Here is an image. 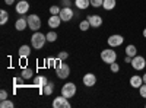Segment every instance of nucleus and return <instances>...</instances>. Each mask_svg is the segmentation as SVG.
<instances>
[{
	"mask_svg": "<svg viewBox=\"0 0 146 108\" xmlns=\"http://www.w3.org/2000/svg\"><path fill=\"white\" fill-rule=\"evenodd\" d=\"M45 42H47V37H45V35H44L42 32L35 31V32L32 34V37H31L32 48H35V50H41L42 47L45 45Z\"/></svg>",
	"mask_w": 146,
	"mask_h": 108,
	"instance_id": "obj_1",
	"label": "nucleus"
},
{
	"mask_svg": "<svg viewBox=\"0 0 146 108\" xmlns=\"http://www.w3.org/2000/svg\"><path fill=\"white\" fill-rule=\"evenodd\" d=\"M101 60L107 64H111V63L117 62V53L113 48H105L101 51Z\"/></svg>",
	"mask_w": 146,
	"mask_h": 108,
	"instance_id": "obj_2",
	"label": "nucleus"
},
{
	"mask_svg": "<svg viewBox=\"0 0 146 108\" xmlns=\"http://www.w3.org/2000/svg\"><path fill=\"white\" fill-rule=\"evenodd\" d=\"M27 21H28V28H29L31 31L35 32V31H38V29L41 28V19H40L38 15L32 13V15L27 16Z\"/></svg>",
	"mask_w": 146,
	"mask_h": 108,
	"instance_id": "obj_3",
	"label": "nucleus"
},
{
	"mask_svg": "<svg viewBox=\"0 0 146 108\" xmlns=\"http://www.w3.org/2000/svg\"><path fill=\"white\" fill-rule=\"evenodd\" d=\"M75 93H76V85L73 82H67V83H64V85L62 86V95L66 97L67 99L73 98V97H75Z\"/></svg>",
	"mask_w": 146,
	"mask_h": 108,
	"instance_id": "obj_4",
	"label": "nucleus"
},
{
	"mask_svg": "<svg viewBox=\"0 0 146 108\" xmlns=\"http://www.w3.org/2000/svg\"><path fill=\"white\" fill-rule=\"evenodd\" d=\"M56 73L58 76V79H67L70 76V66L67 63H60L57 67H56Z\"/></svg>",
	"mask_w": 146,
	"mask_h": 108,
	"instance_id": "obj_5",
	"label": "nucleus"
},
{
	"mask_svg": "<svg viewBox=\"0 0 146 108\" xmlns=\"http://www.w3.org/2000/svg\"><path fill=\"white\" fill-rule=\"evenodd\" d=\"M107 42H108V45L111 47V48H115V47L123 45V42H124V37H123V35H120V34L110 35L108 40H107Z\"/></svg>",
	"mask_w": 146,
	"mask_h": 108,
	"instance_id": "obj_6",
	"label": "nucleus"
},
{
	"mask_svg": "<svg viewBox=\"0 0 146 108\" xmlns=\"http://www.w3.org/2000/svg\"><path fill=\"white\" fill-rule=\"evenodd\" d=\"M130 64H131V67L135 69V70L139 72V70H143L146 67V60H145L143 56H139L137 54V56H135V57L131 58V63Z\"/></svg>",
	"mask_w": 146,
	"mask_h": 108,
	"instance_id": "obj_7",
	"label": "nucleus"
},
{
	"mask_svg": "<svg viewBox=\"0 0 146 108\" xmlns=\"http://www.w3.org/2000/svg\"><path fill=\"white\" fill-rule=\"evenodd\" d=\"M53 107L54 108H70V102L66 97L60 95V97H56L53 101Z\"/></svg>",
	"mask_w": 146,
	"mask_h": 108,
	"instance_id": "obj_8",
	"label": "nucleus"
},
{
	"mask_svg": "<svg viewBox=\"0 0 146 108\" xmlns=\"http://www.w3.org/2000/svg\"><path fill=\"white\" fill-rule=\"evenodd\" d=\"M58 16L62 18L63 22H69L73 19V16H75V12L72 10V7H62V10H60Z\"/></svg>",
	"mask_w": 146,
	"mask_h": 108,
	"instance_id": "obj_9",
	"label": "nucleus"
},
{
	"mask_svg": "<svg viewBox=\"0 0 146 108\" xmlns=\"http://www.w3.org/2000/svg\"><path fill=\"white\" fill-rule=\"evenodd\" d=\"M15 10L19 15L27 13V12L29 10V3L27 2V0H18V3L15 5Z\"/></svg>",
	"mask_w": 146,
	"mask_h": 108,
	"instance_id": "obj_10",
	"label": "nucleus"
},
{
	"mask_svg": "<svg viewBox=\"0 0 146 108\" xmlns=\"http://www.w3.org/2000/svg\"><path fill=\"white\" fill-rule=\"evenodd\" d=\"M47 83H48V79H47L45 76H41V75L34 76V79H32V85L36 86V88H40L41 92H42V88L47 85Z\"/></svg>",
	"mask_w": 146,
	"mask_h": 108,
	"instance_id": "obj_11",
	"label": "nucleus"
},
{
	"mask_svg": "<svg viewBox=\"0 0 146 108\" xmlns=\"http://www.w3.org/2000/svg\"><path fill=\"white\" fill-rule=\"evenodd\" d=\"M86 19L91 23V28H100L102 25V16L100 15H88Z\"/></svg>",
	"mask_w": 146,
	"mask_h": 108,
	"instance_id": "obj_12",
	"label": "nucleus"
},
{
	"mask_svg": "<svg viewBox=\"0 0 146 108\" xmlns=\"http://www.w3.org/2000/svg\"><path fill=\"white\" fill-rule=\"evenodd\" d=\"M82 82H83V85H85V86L92 88V86H95V83H96V76H95L94 73H86V75L83 76Z\"/></svg>",
	"mask_w": 146,
	"mask_h": 108,
	"instance_id": "obj_13",
	"label": "nucleus"
},
{
	"mask_svg": "<svg viewBox=\"0 0 146 108\" xmlns=\"http://www.w3.org/2000/svg\"><path fill=\"white\" fill-rule=\"evenodd\" d=\"M62 18H60L58 15H51L50 18H48V27H50L51 29H56L60 27V23H62Z\"/></svg>",
	"mask_w": 146,
	"mask_h": 108,
	"instance_id": "obj_14",
	"label": "nucleus"
},
{
	"mask_svg": "<svg viewBox=\"0 0 146 108\" xmlns=\"http://www.w3.org/2000/svg\"><path fill=\"white\" fill-rule=\"evenodd\" d=\"M142 85H143V78H142V76L133 75V76L130 78V86H131V88L137 89V88H140Z\"/></svg>",
	"mask_w": 146,
	"mask_h": 108,
	"instance_id": "obj_15",
	"label": "nucleus"
},
{
	"mask_svg": "<svg viewBox=\"0 0 146 108\" xmlns=\"http://www.w3.org/2000/svg\"><path fill=\"white\" fill-rule=\"evenodd\" d=\"M28 28V21L27 18H19L16 22H15V29L16 31H25Z\"/></svg>",
	"mask_w": 146,
	"mask_h": 108,
	"instance_id": "obj_16",
	"label": "nucleus"
},
{
	"mask_svg": "<svg viewBox=\"0 0 146 108\" xmlns=\"http://www.w3.org/2000/svg\"><path fill=\"white\" fill-rule=\"evenodd\" d=\"M18 53H19V57H21V58H27V57H29V54H31V47L27 45V44H25V45H21Z\"/></svg>",
	"mask_w": 146,
	"mask_h": 108,
	"instance_id": "obj_17",
	"label": "nucleus"
},
{
	"mask_svg": "<svg viewBox=\"0 0 146 108\" xmlns=\"http://www.w3.org/2000/svg\"><path fill=\"white\" fill-rule=\"evenodd\" d=\"M75 5L79 10H85L91 6V0H75Z\"/></svg>",
	"mask_w": 146,
	"mask_h": 108,
	"instance_id": "obj_18",
	"label": "nucleus"
},
{
	"mask_svg": "<svg viewBox=\"0 0 146 108\" xmlns=\"http://www.w3.org/2000/svg\"><path fill=\"white\" fill-rule=\"evenodd\" d=\"M21 76L23 78V79H32V76H34V70L31 69V67H23L22 69V72H21Z\"/></svg>",
	"mask_w": 146,
	"mask_h": 108,
	"instance_id": "obj_19",
	"label": "nucleus"
},
{
	"mask_svg": "<svg viewBox=\"0 0 146 108\" xmlns=\"http://www.w3.org/2000/svg\"><path fill=\"white\" fill-rule=\"evenodd\" d=\"M126 56H129V57L137 56V48H136V45H133V44L126 45Z\"/></svg>",
	"mask_w": 146,
	"mask_h": 108,
	"instance_id": "obj_20",
	"label": "nucleus"
},
{
	"mask_svg": "<svg viewBox=\"0 0 146 108\" xmlns=\"http://www.w3.org/2000/svg\"><path fill=\"white\" fill-rule=\"evenodd\" d=\"M115 5H117L115 0H104L102 7H104L105 10H113V9L115 7Z\"/></svg>",
	"mask_w": 146,
	"mask_h": 108,
	"instance_id": "obj_21",
	"label": "nucleus"
},
{
	"mask_svg": "<svg viewBox=\"0 0 146 108\" xmlns=\"http://www.w3.org/2000/svg\"><path fill=\"white\" fill-rule=\"evenodd\" d=\"M53 91H54V83H53V82H48L47 85L42 88V93H44V95H51Z\"/></svg>",
	"mask_w": 146,
	"mask_h": 108,
	"instance_id": "obj_22",
	"label": "nucleus"
},
{
	"mask_svg": "<svg viewBox=\"0 0 146 108\" xmlns=\"http://www.w3.org/2000/svg\"><path fill=\"white\" fill-rule=\"evenodd\" d=\"M7 19H9V13L5 9H2L0 10V25H5V23L7 22Z\"/></svg>",
	"mask_w": 146,
	"mask_h": 108,
	"instance_id": "obj_23",
	"label": "nucleus"
},
{
	"mask_svg": "<svg viewBox=\"0 0 146 108\" xmlns=\"http://www.w3.org/2000/svg\"><path fill=\"white\" fill-rule=\"evenodd\" d=\"M91 28V23H89V21L88 19H83V21H80V23H79V29L80 31H88Z\"/></svg>",
	"mask_w": 146,
	"mask_h": 108,
	"instance_id": "obj_24",
	"label": "nucleus"
},
{
	"mask_svg": "<svg viewBox=\"0 0 146 108\" xmlns=\"http://www.w3.org/2000/svg\"><path fill=\"white\" fill-rule=\"evenodd\" d=\"M45 37H47V41H48V42H56V40H57V32H56V31H50V32L45 34Z\"/></svg>",
	"mask_w": 146,
	"mask_h": 108,
	"instance_id": "obj_25",
	"label": "nucleus"
},
{
	"mask_svg": "<svg viewBox=\"0 0 146 108\" xmlns=\"http://www.w3.org/2000/svg\"><path fill=\"white\" fill-rule=\"evenodd\" d=\"M0 107H2V108H13L15 104L12 102L10 99H3L2 102H0Z\"/></svg>",
	"mask_w": 146,
	"mask_h": 108,
	"instance_id": "obj_26",
	"label": "nucleus"
},
{
	"mask_svg": "<svg viewBox=\"0 0 146 108\" xmlns=\"http://www.w3.org/2000/svg\"><path fill=\"white\" fill-rule=\"evenodd\" d=\"M60 10H62V7L57 6V5H54V6L50 7V13H51V15H58V13H60Z\"/></svg>",
	"mask_w": 146,
	"mask_h": 108,
	"instance_id": "obj_27",
	"label": "nucleus"
},
{
	"mask_svg": "<svg viewBox=\"0 0 146 108\" xmlns=\"http://www.w3.org/2000/svg\"><path fill=\"white\" fill-rule=\"evenodd\" d=\"M104 3V0H91V6L92 7H101Z\"/></svg>",
	"mask_w": 146,
	"mask_h": 108,
	"instance_id": "obj_28",
	"label": "nucleus"
},
{
	"mask_svg": "<svg viewBox=\"0 0 146 108\" xmlns=\"http://www.w3.org/2000/svg\"><path fill=\"white\" fill-rule=\"evenodd\" d=\"M110 70H111L113 72V73H117V72L120 70V66H118V63H111V64H110Z\"/></svg>",
	"mask_w": 146,
	"mask_h": 108,
	"instance_id": "obj_29",
	"label": "nucleus"
},
{
	"mask_svg": "<svg viewBox=\"0 0 146 108\" xmlns=\"http://www.w3.org/2000/svg\"><path fill=\"white\" fill-rule=\"evenodd\" d=\"M69 57V53L67 51H60L58 53V56H57V58H60V60H62V62H64V60Z\"/></svg>",
	"mask_w": 146,
	"mask_h": 108,
	"instance_id": "obj_30",
	"label": "nucleus"
},
{
	"mask_svg": "<svg viewBox=\"0 0 146 108\" xmlns=\"http://www.w3.org/2000/svg\"><path fill=\"white\" fill-rule=\"evenodd\" d=\"M139 93L142 98H146V83H143V85L139 88Z\"/></svg>",
	"mask_w": 146,
	"mask_h": 108,
	"instance_id": "obj_31",
	"label": "nucleus"
},
{
	"mask_svg": "<svg viewBox=\"0 0 146 108\" xmlns=\"http://www.w3.org/2000/svg\"><path fill=\"white\" fill-rule=\"evenodd\" d=\"M23 80H25V79H23L22 76H21V78H15V79H13V85H15V86H21L22 83H23Z\"/></svg>",
	"mask_w": 146,
	"mask_h": 108,
	"instance_id": "obj_32",
	"label": "nucleus"
},
{
	"mask_svg": "<svg viewBox=\"0 0 146 108\" xmlns=\"http://www.w3.org/2000/svg\"><path fill=\"white\" fill-rule=\"evenodd\" d=\"M3 99H7V92L5 89L0 91V101H3Z\"/></svg>",
	"mask_w": 146,
	"mask_h": 108,
	"instance_id": "obj_33",
	"label": "nucleus"
},
{
	"mask_svg": "<svg viewBox=\"0 0 146 108\" xmlns=\"http://www.w3.org/2000/svg\"><path fill=\"white\" fill-rule=\"evenodd\" d=\"M70 5H72L70 0H62V6L63 7H70Z\"/></svg>",
	"mask_w": 146,
	"mask_h": 108,
	"instance_id": "obj_34",
	"label": "nucleus"
},
{
	"mask_svg": "<svg viewBox=\"0 0 146 108\" xmlns=\"http://www.w3.org/2000/svg\"><path fill=\"white\" fill-rule=\"evenodd\" d=\"M131 58H133V57H129V56H126V57H124V63H131Z\"/></svg>",
	"mask_w": 146,
	"mask_h": 108,
	"instance_id": "obj_35",
	"label": "nucleus"
},
{
	"mask_svg": "<svg viewBox=\"0 0 146 108\" xmlns=\"http://www.w3.org/2000/svg\"><path fill=\"white\" fill-rule=\"evenodd\" d=\"M5 3L10 6V5H13V3H15V0H5Z\"/></svg>",
	"mask_w": 146,
	"mask_h": 108,
	"instance_id": "obj_36",
	"label": "nucleus"
},
{
	"mask_svg": "<svg viewBox=\"0 0 146 108\" xmlns=\"http://www.w3.org/2000/svg\"><path fill=\"white\" fill-rule=\"evenodd\" d=\"M142 78H143V83H146V73H145V75H143Z\"/></svg>",
	"mask_w": 146,
	"mask_h": 108,
	"instance_id": "obj_37",
	"label": "nucleus"
},
{
	"mask_svg": "<svg viewBox=\"0 0 146 108\" xmlns=\"http://www.w3.org/2000/svg\"><path fill=\"white\" fill-rule=\"evenodd\" d=\"M143 37H145V38H146V28H145V29H143Z\"/></svg>",
	"mask_w": 146,
	"mask_h": 108,
	"instance_id": "obj_38",
	"label": "nucleus"
},
{
	"mask_svg": "<svg viewBox=\"0 0 146 108\" xmlns=\"http://www.w3.org/2000/svg\"><path fill=\"white\" fill-rule=\"evenodd\" d=\"M145 107H146V104H145Z\"/></svg>",
	"mask_w": 146,
	"mask_h": 108,
	"instance_id": "obj_39",
	"label": "nucleus"
}]
</instances>
